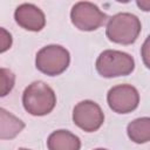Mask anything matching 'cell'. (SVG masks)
<instances>
[{
  "label": "cell",
  "instance_id": "6",
  "mask_svg": "<svg viewBox=\"0 0 150 150\" xmlns=\"http://www.w3.org/2000/svg\"><path fill=\"white\" fill-rule=\"evenodd\" d=\"M74 123L87 132H94L101 128L104 122V114L101 107L90 100L79 102L73 109Z\"/></svg>",
  "mask_w": 150,
  "mask_h": 150
},
{
  "label": "cell",
  "instance_id": "11",
  "mask_svg": "<svg viewBox=\"0 0 150 150\" xmlns=\"http://www.w3.org/2000/svg\"><path fill=\"white\" fill-rule=\"evenodd\" d=\"M0 115H1V138L2 139L15 137L25 128V123L21 120H19L11 112L6 111L4 108L0 109Z\"/></svg>",
  "mask_w": 150,
  "mask_h": 150
},
{
  "label": "cell",
  "instance_id": "4",
  "mask_svg": "<svg viewBox=\"0 0 150 150\" xmlns=\"http://www.w3.org/2000/svg\"><path fill=\"white\" fill-rule=\"evenodd\" d=\"M69 52L60 45H48L41 48L35 57L36 68L49 76L62 74L69 66Z\"/></svg>",
  "mask_w": 150,
  "mask_h": 150
},
{
  "label": "cell",
  "instance_id": "17",
  "mask_svg": "<svg viewBox=\"0 0 150 150\" xmlns=\"http://www.w3.org/2000/svg\"><path fill=\"white\" fill-rule=\"evenodd\" d=\"M95 150H107V149H103V148H98V149H95Z\"/></svg>",
  "mask_w": 150,
  "mask_h": 150
},
{
  "label": "cell",
  "instance_id": "12",
  "mask_svg": "<svg viewBox=\"0 0 150 150\" xmlns=\"http://www.w3.org/2000/svg\"><path fill=\"white\" fill-rule=\"evenodd\" d=\"M0 73H1V94L0 95L6 96L14 87L15 76L11 70H8L6 68H1Z\"/></svg>",
  "mask_w": 150,
  "mask_h": 150
},
{
  "label": "cell",
  "instance_id": "1",
  "mask_svg": "<svg viewBox=\"0 0 150 150\" xmlns=\"http://www.w3.org/2000/svg\"><path fill=\"white\" fill-rule=\"evenodd\" d=\"M22 104L27 112L33 116L49 114L56 104V95L47 83L34 81L28 84L22 94Z\"/></svg>",
  "mask_w": 150,
  "mask_h": 150
},
{
  "label": "cell",
  "instance_id": "16",
  "mask_svg": "<svg viewBox=\"0 0 150 150\" xmlns=\"http://www.w3.org/2000/svg\"><path fill=\"white\" fill-rule=\"evenodd\" d=\"M19 150H29V149H26V148H20Z\"/></svg>",
  "mask_w": 150,
  "mask_h": 150
},
{
  "label": "cell",
  "instance_id": "7",
  "mask_svg": "<svg viewBox=\"0 0 150 150\" xmlns=\"http://www.w3.org/2000/svg\"><path fill=\"white\" fill-rule=\"evenodd\" d=\"M109 108L117 114H128L135 110L139 103L138 90L131 84H118L107 94Z\"/></svg>",
  "mask_w": 150,
  "mask_h": 150
},
{
  "label": "cell",
  "instance_id": "9",
  "mask_svg": "<svg viewBox=\"0 0 150 150\" xmlns=\"http://www.w3.org/2000/svg\"><path fill=\"white\" fill-rule=\"evenodd\" d=\"M47 146L49 150H80L81 141L75 134L61 129L49 135Z\"/></svg>",
  "mask_w": 150,
  "mask_h": 150
},
{
  "label": "cell",
  "instance_id": "8",
  "mask_svg": "<svg viewBox=\"0 0 150 150\" xmlns=\"http://www.w3.org/2000/svg\"><path fill=\"white\" fill-rule=\"evenodd\" d=\"M14 19L16 23L23 29L39 32L46 25L45 13L33 4H21L14 12Z\"/></svg>",
  "mask_w": 150,
  "mask_h": 150
},
{
  "label": "cell",
  "instance_id": "15",
  "mask_svg": "<svg viewBox=\"0 0 150 150\" xmlns=\"http://www.w3.org/2000/svg\"><path fill=\"white\" fill-rule=\"evenodd\" d=\"M136 5L144 12H149L150 11V0H137Z\"/></svg>",
  "mask_w": 150,
  "mask_h": 150
},
{
  "label": "cell",
  "instance_id": "10",
  "mask_svg": "<svg viewBox=\"0 0 150 150\" xmlns=\"http://www.w3.org/2000/svg\"><path fill=\"white\" fill-rule=\"evenodd\" d=\"M129 138L138 144L150 141V117H139L131 121L127 127Z\"/></svg>",
  "mask_w": 150,
  "mask_h": 150
},
{
  "label": "cell",
  "instance_id": "13",
  "mask_svg": "<svg viewBox=\"0 0 150 150\" xmlns=\"http://www.w3.org/2000/svg\"><path fill=\"white\" fill-rule=\"evenodd\" d=\"M141 56L144 64L150 69V35L145 39L141 48Z\"/></svg>",
  "mask_w": 150,
  "mask_h": 150
},
{
  "label": "cell",
  "instance_id": "3",
  "mask_svg": "<svg viewBox=\"0 0 150 150\" xmlns=\"http://www.w3.org/2000/svg\"><path fill=\"white\" fill-rule=\"evenodd\" d=\"M134 68L135 61L132 56L121 50H103L96 60L97 73L107 79L129 75L132 73Z\"/></svg>",
  "mask_w": 150,
  "mask_h": 150
},
{
  "label": "cell",
  "instance_id": "5",
  "mask_svg": "<svg viewBox=\"0 0 150 150\" xmlns=\"http://www.w3.org/2000/svg\"><path fill=\"white\" fill-rule=\"evenodd\" d=\"M70 19L77 29L91 32L100 28L105 22L107 15L95 4L80 1L71 7Z\"/></svg>",
  "mask_w": 150,
  "mask_h": 150
},
{
  "label": "cell",
  "instance_id": "2",
  "mask_svg": "<svg viewBox=\"0 0 150 150\" xmlns=\"http://www.w3.org/2000/svg\"><path fill=\"white\" fill-rule=\"evenodd\" d=\"M142 29L139 19L131 13L122 12L112 15L105 28L107 38L120 45H131L134 43Z\"/></svg>",
  "mask_w": 150,
  "mask_h": 150
},
{
  "label": "cell",
  "instance_id": "14",
  "mask_svg": "<svg viewBox=\"0 0 150 150\" xmlns=\"http://www.w3.org/2000/svg\"><path fill=\"white\" fill-rule=\"evenodd\" d=\"M11 46H12V35L5 28H1V48H0L1 53L11 48Z\"/></svg>",
  "mask_w": 150,
  "mask_h": 150
}]
</instances>
